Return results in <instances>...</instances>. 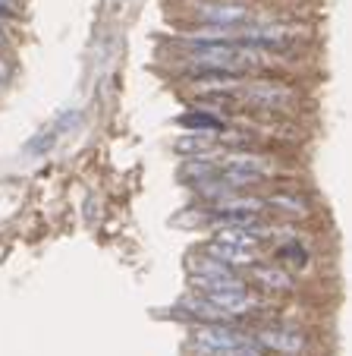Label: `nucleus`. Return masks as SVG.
Instances as JSON below:
<instances>
[{"label": "nucleus", "mask_w": 352, "mask_h": 356, "mask_svg": "<svg viewBox=\"0 0 352 356\" xmlns=\"http://www.w3.org/2000/svg\"><path fill=\"white\" fill-rule=\"evenodd\" d=\"M261 350H274V353H302L305 350V337L292 328H261L252 337Z\"/></svg>", "instance_id": "0eeeda50"}, {"label": "nucleus", "mask_w": 352, "mask_h": 356, "mask_svg": "<svg viewBox=\"0 0 352 356\" xmlns=\"http://www.w3.org/2000/svg\"><path fill=\"white\" fill-rule=\"evenodd\" d=\"M211 300V306L220 312L224 318H240V316H249V312L258 306L252 293L246 287H230V290H214V293H205Z\"/></svg>", "instance_id": "423d86ee"}, {"label": "nucleus", "mask_w": 352, "mask_h": 356, "mask_svg": "<svg viewBox=\"0 0 352 356\" xmlns=\"http://www.w3.org/2000/svg\"><path fill=\"white\" fill-rule=\"evenodd\" d=\"M220 133H186L173 142V148L186 158H214L220 148Z\"/></svg>", "instance_id": "6e6552de"}, {"label": "nucleus", "mask_w": 352, "mask_h": 356, "mask_svg": "<svg viewBox=\"0 0 352 356\" xmlns=\"http://www.w3.org/2000/svg\"><path fill=\"white\" fill-rule=\"evenodd\" d=\"M274 205V209H283V211H292V215H302L305 211V202L299 199V195H290V193H274L271 199H267Z\"/></svg>", "instance_id": "ddd939ff"}, {"label": "nucleus", "mask_w": 352, "mask_h": 356, "mask_svg": "<svg viewBox=\"0 0 352 356\" xmlns=\"http://www.w3.org/2000/svg\"><path fill=\"white\" fill-rule=\"evenodd\" d=\"M271 161L258 155H249V152H240V155H226L217 158V180L226 183L230 189L249 186V183H258L271 174Z\"/></svg>", "instance_id": "f257e3e1"}, {"label": "nucleus", "mask_w": 352, "mask_h": 356, "mask_svg": "<svg viewBox=\"0 0 352 356\" xmlns=\"http://www.w3.org/2000/svg\"><path fill=\"white\" fill-rule=\"evenodd\" d=\"M7 7H10V0H0V16L7 13Z\"/></svg>", "instance_id": "dca6fc26"}, {"label": "nucleus", "mask_w": 352, "mask_h": 356, "mask_svg": "<svg viewBox=\"0 0 352 356\" xmlns=\"http://www.w3.org/2000/svg\"><path fill=\"white\" fill-rule=\"evenodd\" d=\"M199 22H205L208 29L240 32L242 26L252 22V10H249L246 3H240V0H230V3H201Z\"/></svg>", "instance_id": "20e7f679"}, {"label": "nucleus", "mask_w": 352, "mask_h": 356, "mask_svg": "<svg viewBox=\"0 0 352 356\" xmlns=\"http://www.w3.org/2000/svg\"><path fill=\"white\" fill-rule=\"evenodd\" d=\"M252 268V277L261 284L265 290H271V293H290L292 287H296V277L290 275V271L277 268V265H249Z\"/></svg>", "instance_id": "1a4fd4ad"}, {"label": "nucleus", "mask_w": 352, "mask_h": 356, "mask_svg": "<svg viewBox=\"0 0 352 356\" xmlns=\"http://www.w3.org/2000/svg\"><path fill=\"white\" fill-rule=\"evenodd\" d=\"M199 3H230V0H199Z\"/></svg>", "instance_id": "f3484780"}, {"label": "nucleus", "mask_w": 352, "mask_h": 356, "mask_svg": "<svg viewBox=\"0 0 352 356\" xmlns=\"http://www.w3.org/2000/svg\"><path fill=\"white\" fill-rule=\"evenodd\" d=\"M252 337L240 334L236 328H226L224 322H205L199 325V331L192 334V343L201 350V353H211V356H224L230 353V350L242 347V343H249Z\"/></svg>", "instance_id": "7ed1b4c3"}, {"label": "nucleus", "mask_w": 352, "mask_h": 356, "mask_svg": "<svg viewBox=\"0 0 352 356\" xmlns=\"http://www.w3.org/2000/svg\"><path fill=\"white\" fill-rule=\"evenodd\" d=\"M214 240L226 243V246H233V249H249V252H255V249H258V243H261V236L252 234V230H246V227H233V224H226V227L220 230Z\"/></svg>", "instance_id": "9b49d317"}, {"label": "nucleus", "mask_w": 352, "mask_h": 356, "mask_svg": "<svg viewBox=\"0 0 352 356\" xmlns=\"http://www.w3.org/2000/svg\"><path fill=\"white\" fill-rule=\"evenodd\" d=\"M180 127H189L192 133H224L226 123H224V117H217V114H208V111H192V114H183L180 117Z\"/></svg>", "instance_id": "f8f14e48"}, {"label": "nucleus", "mask_w": 352, "mask_h": 356, "mask_svg": "<svg viewBox=\"0 0 352 356\" xmlns=\"http://www.w3.org/2000/svg\"><path fill=\"white\" fill-rule=\"evenodd\" d=\"M242 98L249 104H258V108H290L292 101H296V95H292V88L280 86L274 79H258V82H246L242 86Z\"/></svg>", "instance_id": "39448f33"}, {"label": "nucleus", "mask_w": 352, "mask_h": 356, "mask_svg": "<svg viewBox=\"0 0 352 356\" xmlns=\"http://www.w3.org/2000/svg\"><path fill=\"white\" fill-rule=\"evenodd\" d=\"M205 252L211 259H217V262L230 265V268H249V265H255V252H249V249H233V246L217 243V240H214Z\"/></svg>", "instance_id": "9d476101"}, {"label": "nucleus", "mask_w": 352, "mask_h": 356, "mask_svg": "<svg viewBox=\"0 0 352 356\" xmlns=\"http://www.w3.org/2000/svg\"><path fill=\"white\" fill-rule=\"evenodd\" d=\"M280 256H283L286 262H292V265H305L308 262L305 246H299V243H290V246H283V249H280Z\"/></svg>", "instance_id": "4468645a"}, {"label": "nucleus", "mask_w": 352, "mask_h": 356, "mask_svg": "<svg viewBox=\"0 0 352 356\" xmlns=\"http://www.w3.org/2000/svg\"><path fill=\"white\" fill-rule=\"evenodd\" d=\"M10 79H13V63H10L7 57L0 54V86H7Z\"/></svg>", "instance_id": "2eb2a0df"}, {"label": "nucleus", "mask_w": 352, "mask_h": 356, "mask_svg": "<svg viewBox=\"0 0 352 356\" xmlns=\"http://www.w3.org/2000/svg\"><path fill=\"white\" fill-rule=\"evenodd\" d=\"M192 284L201 293H214V290H230V287H242V277H236V271L230 265L217 262L205 252V256L192 259Z\"/></svg>", "instance_id": "f03ea898"}]
</instances>
